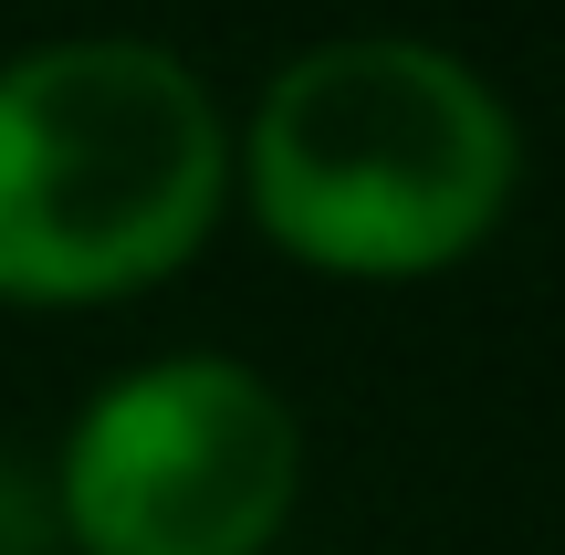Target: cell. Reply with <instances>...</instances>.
Masks as SVG:
<instances>
[{"label": "cell", "mask_w": 565, "mask_h": 555, "mask_svg": "<svg viewBox=\"0 0 565 555\" xmlns=\"http://www.w3.org/2000/svg\"><path fill=\"white\" fill-rule=\"evenodd\" d=\"M231 126L158 42H53L0 74V305H105L210 242Z\"/></svg>", "instance_id": "1"}, {"label": "cell", "mask_w": 565, "mask_h": 555, "mask_svg": "<svg viewBox=\"0 0 565 555\" xmlns=\"http://www.w3.org/2000/svg\"><path fill=\"white\" fill-rule=\"evenodd\" d=\"M242 179L263 231L324 273H440L513 200V116L429 42H324L273 74Z\"/></svg>", "instance_id": "2"}, {"label": "cell", "mask_w": 565, "mask_h": 555, "mask_svg": "<svg viewBox=\"0 0 565 555\" xmlns=\"http://www.w3.org/2000/svg\"><path fill=\"white\" fill-rule=\"evenodd\" d=\"M294 493L303 430L231 356L116 377L63 440V524L84 555H263Z\"/></svg>", "instance_id": "3"}, {"label": "cell", "mask_w": 565, "mask_h": 555, "mask_svg": "<svg viewBox=\"0 0 565 555\" xmlns=\"http://www.w3.org/2000/svg\"><path fill=\"white\" fill-rule=\"evenodd\" d=\"M42 545V503H32V482L0 461V555H32Z\"/></svg>", "instance_id": "4"}]
</instances>
